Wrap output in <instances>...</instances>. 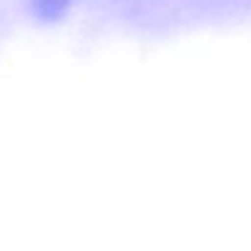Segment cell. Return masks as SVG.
<instances>
[{
    "instance_id": "obj_1",
    "label": "cell",
    "mask_w": 251,
    "mask_h": 251,
    "mask_svg": "<svg viewBox=\"0 0 251 251\" xmlns=\"http://www.w3.org/2000/svg\"><path fill=\"white\" fill-rule=\"evenodd\" d=\"M72 3V0H37V10L42 18H57L67 10V5Z\"/></svg>"
}]
</instances>
